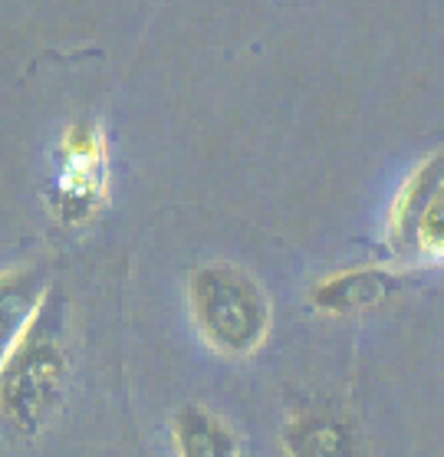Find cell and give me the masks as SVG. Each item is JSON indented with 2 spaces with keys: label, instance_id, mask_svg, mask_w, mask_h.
<instances>
[{
  "label": "cell",
  "instance_id": "cell-8",
  "mask_svg": "<svg viewBox=\"0 0 444 457\" xmlns=\"http://www.w3.org/2000/svg\"><path fill=\"white\" fill-rule=\"evenodd\" d=\"M283 445L289 457H356L349 428L320 411H303L289 418Z\"/></svg>",
  "mask_w": 444,
  "mask_h": 457
},
{
  "label": "cell",
  "instance_id": "cell-3",
  "mask_svg": "<svg viewBox=\"0 0 444 457\" xmlns=\"http://www.w3.org/2000/svg\"><path fill=\"white\" fill-rule=\"evenodd\" d=\"M385 244L405 263H444V148L402 181L385 218Z\"/></svg>",
  "mask_w": 444,
  "mask_h": 457
},
{
  "label": "cell",
  "instance_id": "cell-5",
  "mask_svg": "<svg viewBox=\"0 0 444 457\" xmlns=\"http://www.w3.org/2000/svg\"><path fill=\"white\" fill-rule=\"evenodd\" d=\"M395 280L398 277L382 267H356V270L323 277L310 290V303L330 316H349V312H362L382 303L392 293Z\"/></svg>",
  "mask_w": 444,
  "mask_h": 457
},
{
  "label": "cell",
  "instance_id": "cell-1",
  "mask_svg": "<svg viewBox=\"0 0 444 457\" xmlns=\"http://www.w3.org/2000/svg\"><path fill=\"white\" fill-rule=\"evenodd\" d=\"M66 378H70L66 306L50 290L30 326L0 359V418L21 435H37L60 408Z\"/></svg>",
  "mask_w": 444,
  "mask_h": 457
},
{
  "label": "cell",
  "instance_id": "cell-4",
  "mask_svg": "<svg viewBox=\"0 0 444 457\" xmlns=\"http://www.w3.org/2000/svg\"><path fill=\"white\" fill-rule=\"evenodd\" d=\"M109 198V152L93 122H76L60 142V165L53 181V211L63 224L80 228L96 218Z\"/></svg>",
  "mask_w": 444,
  "mask_h": 457
},
{
  "label": "cell",
  "instance_id": "cell-2",
  "mask_svg": "<svg viewBox=\"0 0 444 457\" xmlns=\"http://www.w3.org/2000/svg\"><path fill=\"white\" fill-rule=\"evenodd\" d=\"M191 322L214 353L244 359L270 333V300L247 270L234 263H207L188 280Z\"/></svg>",
  "mask_w": 444,
  "mask_h": 457
},
{
  "label": "cell",
  "instance_id": "cell-6",
  "mask_svg": "<svg viewBox=\"0 0 444 457\" xmlns=\"http://www.w3.org/2000/svg\"><path fill=\"white\" fill-rule=\"evenodd\" d=\"M172 445L178 457H240L234 428L205 405L178 408L172 418Z\"/></svg>",
  "mask_w": 444,
  "mask_h": 457
},
{
  "label": "cell",
  "instance_id": "cell-7",
  "mask_svg": "<svg viewBox=\"0 0 444 457\" xmlns=\"http://www.w3.org/2000/svg\"><path fill=\"white\" fill-rule=\"evenodd\" d=\"M46 293H50V287L40 283V277L27 267L0 270V359L17 343V336L30 326V320L46 300Z\"/></svg>",
  "mask_w": 444,
  "mask_h": 457
}]
</instances>
